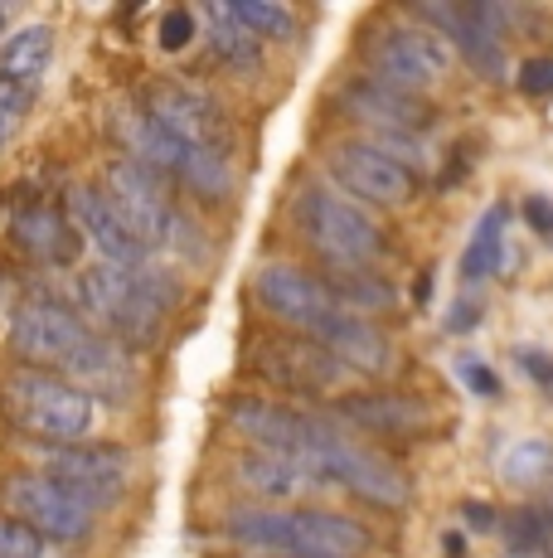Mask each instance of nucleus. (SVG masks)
Masks as SVG:
<instances>
[{"label": "nucleus", "mask_w": 553, "mask_h": 558, "mask_svg": "<svg viewBox=\"0 0 553 558\" xmlns=\"http://www.w3.org/2000/svg\"><path fill=\"white\" fill-rule=\"evenodd\" d=\"M45 476L59 481L73 500H83L93 514L112 510L126 490V457L108 447H54L45 461Z\"/></svg>", "instance_id": "nucleus-12"}, {"label": "nucleus", "mask_w": 553, "mask_h": 558, "mask_svg": "<svg viewBox=\"0 0 553 558\" xmlns=\"http://www.w3.org/2000/svg\"><path fill=\"white\" fill-rule=\"evenodd\" d=\"M321 345L331 350V355L345 364V369H355V374H389L393 369V345H389V336L379 326H369V320H359V316H340L331 330L321 336Z\"/></svg>", "instance_id": "nucleus-20"}, {"label": "nucleus", "mask_w": 553, "mask_h": 558, "mask_svg": "<svg viewBox=\"0 0 553 558\" xmlns=\"http://www.w3.org/2000/svg\"><path fill=\"white\" fill-rule=\"evenodd\" d=\"M296 223H302L306 243L331 267H345V272H359L369 257L384 248L379 223L355 199L335 195V190H306L302 204H296Z\"/></svg>", "instance_id": "nucleus-3"}, {"label": "nucleus", "mask_w": 553, "mask_h": 558, "mask_svg": "<svg viewBox=\"0 0 553 558\" xmlns=\"http://www.w3.org/2000/svg\"><path fill=\"white\" fill-rule=\"evenodd\" d=\"M0 142H5V117H0Z\"/></svg>", "instance_id": "nucleus-39"}, {"label": "nucleus", "mask_w": 553, "mask_h": 558, "mask_svg": "<svg viewBox=\"0 0 553 558\" xmlns=\"http://www.w3.org/2000/svg\"><path fill=\"white\" fill-rule=\"evenodd\" d=\"M258 296H262V306L282 320V326L306 330L311 340H321L325 330L345 316V302H340L335 287H325L321 277L302 272V267H292V263L262 267L258 272Z\"/></svg>", "instance_id": "nucleus-8"}, {"label": "nucleus", "mask_w": 553, "mask_h": 558, "mask_svg": "<svg viewBox=\"0 0 553 558\" xmlns=\"http://www.w3.org/2000/svg\"><path fill=\"white\" fill-rule=\"evenodd\" d=\"M195 29H199V15H195V10L175 5V10H165V15H161V25H156V39H161L165 53H180V49L195 45Z\"/></svg>", "instance_id": "nucleus-31"}, {"label": "nucleus", "mask_w": 553, "mask_h": 558, "mask_svg": "<svg viewBox=\"0 0 553 558\" xmlns=\"http://www.w3.org/2000/svg\"><path fill=\"white\" fill-rule=\"evenodd\" d=\"M233 15H238L243 29H248V35H258V39H292V29H296L292 10L272 5V0H238V5H233Z\"/></svg>", "instance_id": "nucleus-28"}, {"label": "nucleus", "mask_w": 553, "mask_h": 558, "mask_svg": "<svg viewBox=\"0 0 553 558\" xmlns=\"http://www.w3.org/2000/svg\"><path fill=\"white\" fill-rule=\"evenodd\" d=\"M93 345V330L73 316L69 306L54 302H25L10 320V350L29 364V369H63Z\"/></svg>", "instance_id": "nucleus-7"}, {"label": "nucleus", "mask_w": 553, "mask_h": 558, "mask_svg": "<svg viewBox=\"0 0 553 558\" xmlns=\"http://www.w3.org/2000/svg\"><path fill=\"white\" fill-rule=\"evenodd\" d=\"M374 549V534L340 510H292V549L286 558H355Z\"/></svg>", "instance_id": "nucleus-15"}, {"label": "nucleus", "mask_w": 553, "mask_h": 558, "mask_svg": "<svg viewBox=\"0 0 553 558\" xmlns=\"http://www.w3.org/2000/svg\"><path fill=\"white\" fill-rule=\"evenodd\" d=\"M205 20H209V39H214V53L233 69H253L262 53V39L243 29V20L233 15V5H205Z\"/></svg>", "instance_id": "nucleus-25"}, {"label": "nucleus", "mask_w": 553, "mask_h": 558, "mask_svg": "<svg viewBox=\"0 0 553 558\" xmlns=\"http://www.w3.org/2000/svg\"><path fill=\"white\" fill-rule=\"evenodd\" d=\"M15 239L20 248H25L29 257H39V263H54V267H69L73 257L83 253V233L78 223L69 219L63 209H29L15 219Z\"/></svg>", "instance_id": "nucleus-21"}, {"label": "nucleus", "mask_w": 553, "mask_h": 558, "mask_svg": "<svg viewBox=\"0 0 553 558\" xmlns=\"http://www.w3.org/2000/svg\"><path fill=\"white\" fill-rule=\"evenodd\" d=\"M0 558H45V534H35L15 514H0Z\"/></svg>", "instance_id": "nucleus-30"}, {"label": "nucleus", "mask_w": 553, "mask_h": 558, "mask_svg": "<svg viewBox=\"0 0 553 558\" xmlns=\"http://www.w3.org/2000/svg\"><path fill=\"white\" fill-rule=\"evenodd\" d=\"M49 59H54V29L49 25H25V29H15V35L0 45V78L29 88V83L49 69Z\"/></svg>", "instance_id": "nucleus-23"}, {"label": "nucleus", "mask_w": 553, "mask_h": 558, "mask_svg": "<svg viewBox=\"0 0 553 558\" xmlns=\"http://www.w3.org/2000/svg\"><path fill=\"white\" fill-rule=\"evenodd\" d=\"M146 112L180 146H214V151H223V112L209 93L189 88V83H161V88L146 93Z\"/></svg>", "instance_id": "nucleus-13"}, {"label": "nucleus", "mask_w": 553, "mask_h": 558, "mask_svg": "<svg viewBox=\"0 0 553 558\" xmlns=\"http://www.w3.org/2000/svg\"><path fill=\"white\" fill-rule=\"evenodd\" d=\"M0 399H5V413L20 433L39 437V442L54 447H73L88 437L93 427V393L78 389L73 379L49 369H15L0 384Z\"/></svg>", "instance_id": "nucleus-1"}, {"label": "nucleus", "mask_w": 553, "mask_h": 558, "mask_svg": "<svg viewBox=\"0 0 553 558\" xmlns=\"http://www.w3.org/2000/svg\"><path fill=\"white\" fill-rule=\"evenodd\" d=\"M505 549L515 558L544 554V520H539V506H525L505 520Z\"/></svg>", "instance_id": "nucleus-29"}, {"label": "nucleus", "mask_w": 553, "mask_h": 558, "mask_svg": "<svg viewBox=\"0 0 553 558\" xmlns=\"http://www.w3.org/2000/svg\"><path fill=\"white\" fill-rule=\"evenodd\" d=\"M345 423L369 427V433H418L428 423V408L418 399H398V393H359V399H340L335 408Z\"/></svg>", "instance_id": "nucleus-22"}, {"label": "nucleus", "mask_w": 553, "mask_h": 558, "mask_svg": "<svg viewBox=\"0 0 553 558\" xmlns=\"http://www.w3.org/2000/svg\"><path fill=\"white\" fill-rule=\"evenodd\" d=\"M0 500L10 506L15 520H25L35 534L59 544H78L93 534V510L83 500H73L59 481H49L45 471H20V476L5 481Z\"/></svg>", "instance_id": "nucleus-9"}, {"label": "nucleus", "mask_w": 553, "mask_h": 558, "mask_svg": "<svg viewBox=\"0 0 553 558\" xmlns=\"http://www.w3.org/2000/svg\"><path fill=\"white\" fill-rule=\"evenodd\" d=\"M340 102H345V112L355 117V122L374 126V132L413 136L418 126H428V107L413 98V93H398V88H389V83H379V78L349 83V88L340 93Z\"/></svg>", "instance_id": "nucleus-17"}, {"label": "nucleus", "mask_w": 553, "mask_h": 558, "mask_svg": "<svg viewBox=\"0 0 553 558\" xmlns=\"http://www.w3.org/2000/svg\"><path fill=\"white\" fill-rule=\"evenodd\" d=\"M466 520H471V524H476V530H491V524H495V514H491V510H486V506H481V500H466Z\"/></svg>", "instance_id": "nucleus-36"}, {"label": "nucleus", "mask_w": 553, "mask_h": 558, "mask_svg": "<svg viewBox=\"0 0 553 558\" xmlns=\"http://www.w3.org/2000/svg\"><path fill=\"white\" fill-rule=\"evenodd\" d=\"M112 126H116V136H122V146H126V160H142V166H151V170H170V175H180L189 146H180L175 136H170L165 126L146 112V102L142 107H122V112L112 117Z\"/></svg>", "instance_id": "nucleus-19"}, {"label": "nucleus", "mask_w": 553, "mask_h": 558, "mask_svg": "<svg viewBox=\"0 0 553 558\" xmlns=\"http://www.w3.org/2000/svg\"><path fill=\"white\" fill-rule=\"evenodd\" d=\"M325 170L340 180V190L365 204H379V209H398L418 195V175L408 166H398L393 156H384L369 142H340L325 156Z\"/></svg>", "instance_id": "nucleus-10"}, {"label": "nucleus", "mask_w": 553, "mask_h": 558, "mask_svg": "<svg viewBox=\"0 0 553 558\" xmlns=\"http://www.w3.org/2000/svg\"><path fill=\"white\" fill-rule=\"evenodd\" d=\"M471 326H481V306L456 302V306H452V316H446V330H471Z\"/></svg>", "instance_id": "nucleus-35"}, {"label": "nucleus", "mask_w": 553, "mask_h": 558, "mask_svg": "<svg viewBox=\"0 0 553 558\" xmlns=\"http://www.w3.org/2000/svg\"><path fill=\"white\" fill-rule=\"evenodd\" d=\"M0 29H5V5H0Z\"/></svg>", "instance_id": "nucleus-40"}, {"label": "nucleus", "mask_w": 553, "mask_h": 558, "mask_svg": "<svg viewBox=\"0 0 553 558\" xmlns=\"http://www.w3.org/2000/svg\"><path fill=\"white\" fill-rule=\"evenodd\" d=\"M78 302L112 330V336L146 345L156 340L170 306V287L156 272L142 267H116V263H98L78 277Z\"/></svg>", "instance_id": "nucleus-2"}, {"label": "nucleus", "mask_w": 553, "mask_h": 558, "mask_svg": "<svg viewBox=\"0 0 553 558\" xmlns=\"http://www.w3.org/2000/svg\"><path fill=\"white\" fill-rule=\"evenodd\" d=\"M233 481H238L248 496L262 500H302L311 490H325L331 481L302 457H276V452H253L233 466Z\"/></svg>", "instance_id": "nucleus-16"}, {"label": "nucleus", "mask_w": 553, "mask_h": 558, "mask_svg": "<svg viewBox=\"0 0 553 558\" xmlns=\"http://www.w3.org/2000/svg\"><path fill=\"white\" fill-rule=\"evenodd\" d=\"M544 389L553 393V360H549V374H544Z\"/></svg>", "instance_id": "nucleus-38"}, {"label": "nucleus", "mask_w": 553, "mask_h": 558, "mask_svg": "<svg viewBox=\"0 0 553 558\" xmlns=\"http://www.w3.org/2000/svg\"><path fill=\"white\" fill-rule=\"evenodd\" d=\"M311 466L321 471L331 486H345V490H355V496L374 500V506H389V510H403L413 496L408 476H403L393 461H384L379 452H369V447H359V442H349L345 433H340Z\"/></svg>", "instance_id": "nucleus-11"}, {"label": "nucleus", "mask_w": 553, "mask_h": 558, "mask_svg": "<svg viewBox=\"0 0 553 558\" xmlns=\"http://www.w3.org/2000/svg\"><path fill=\"white\" fill-rule=\"evenodd\" d=\"M369 63H374L379 83L418 98L422 88H438L446 78V69H452V45L428 25H389V29H379L374 45H369Z\"/></svg>", "instance_id": "nucleus-4"}, {"label": "nucleus", "mask_w": 553, "mask_h": 558, "mask_svg": "<svg viewBox=\"0 0 553 558\" xmlns=\"http://www.w3.org/2000/svg\"><path fill=\"white\" fill-rule=\"evenodd\" d=\"M102 195H108L112 214L126 223V233H132L146 253L165 248V243L175 239L180 219H175V209H170V199L161 190V170L142 166V160H112Z\"/></svg>", "instance_id": "nucleus-5"}, {"label": "nucleus", "mask_w": 553, "mask_h": 558, "mask_svg": "<svg viewBox=\"0 0 553 558\" xmlns=\"http://www.w3.org/2000/svg\"><path fill=\"white\" fill-rule=\"evenodd\" d=\"M180 180H185L199 199L219 204L233 195V160H229V151H214V146H189L185 166H180Z\"/></svg>", "instance_id": "nucleus-26"}, {"label": "nucleus", "mask_w": 553, "mask_h": 558, "mask_svg": "<svg viewBox=\"0 0 553 558\" xmlns=\"http://www.w3.org/2000/svg\"><path fill=\"white\" fill-rule=\"evenodd\" d=\"M500 476H505L509 486H519V490L544 486V481L553 476V447L539 442V437H529V442H515L505 457H500Z\"/></svg>", "instance_id": "nucleus-27"}, {"label": "nucleus", "mask_w": 553, "mask_h": 558, "mask_svg": "<svg viewBox=\"0 0 553 558\" xmlns=\"http://www.w3.org/2000/svg\"><path fill=\"white\" fill-rule=\"evenodd\" d=\"M525 219L534 223V233H544V239H553V204L549 199H525Z\"/></svg>", "instance_id": "nucleus-34"}, {"label": "nucleus", "mask_w": 553, "mask_h": 558, "mask_svg": "<svg viewBox=\"0 0 553 558\" xmlns=\"http://www.w3.org/2000/svg\"><path fill=\"white\" fill-rule=\"evenodd\" d=\"M519 88H525L529 98H553V59H529L525 69H519Z\"/></svg>", "instance_id": "nucleus-33"}, {"label": "nucleus", "mask_w": 553, "mask_h": 558, "mask_svg": "<svg viewBox=\"0 0 553 558\" xmlns=\"http://www.w3.org/2000/svg\"><path fill=\"white\" fill-rule=\"evenodd\" d=\"M229 423L238 427L248 442H258L262 452L302 457V461H316L340 437V427H331L325 417L296 413V408L268 403V399H233L229 403Z\"/></svg>", "instance_id": "nucleus-6"}, {"label": "nucleus", "mask_w": 553, "mask_h": 558, "mask_svg": "<svg viewBox=\"0 0 553 558\" xmlns=\"http://www.w3.org/2000/svg\"><path fill=\"white\" fill-rule=\"evenodd\" d=\"M258 369L268 374L276 389H302V393H335L345 379L340 364L321 340H292V345H262Z\"/></svg>", "instance_id": "nucleus-14"}, {"label": "nucleus", "mask_w": 553, "mask_h": 558, "mask_svg": "<svg viewBox=\"0 0 553 558\" xmlns=\"http://www.w3.org/2000/svg\"><path fill=\"white\" fill-rule=\"evenodd\" d=\"M539 520H544V558H553V500L539 506Z\"/></svg>", "instance_id": "nucleus-37"}, {"label": "nucleus", "mask_w": 553, "mask_h": 558, "mask_svg": "<svg viewBox=\"0 0 553 558\" xmlns=\"http://www.w3.org/2000/svg\"><path fill=\"white\" fill-rule=\"evenodd\" d=\"M505 223H509L505 204H491V209L476 219L471 243H466V253H462V277L466 282H486V277L500 272V263H505Z\"/></svg>", "instance_id": "nucleus-24"}, {"label": "nucleus", "mask_w": 553, "mask_h": 558, "mask_svg": "<svg viewBox=\"0 0 553 558\" xmlns=\"http://www.w3.org/2000/svg\"><path fill=\"white\" fill-rule=\"evenodd\" d=\"M456 379H462L471 393H481V399H495V393H500L495 369H491L486 360H476V355H462V360H456Z\"/></svg>", "instance_id": "nucleus-32"}, {"label": "nucleus", "mask_w": 553, "mask_h": 558, "mask_svg": "<svg viewBox=\"0 0 553 558\" xmlns=\"http://www.w3.org/2000/svg\"><path fill=\"white\" fill-rule=\"evenodd\" d=\"M73 223H78L83 239L102 253V263H116V267L146 263V248L126 233V223L112 214V204L102 190H73Z\"/></svg>", "instance_id": "nucleus-18"}]
</instances>
